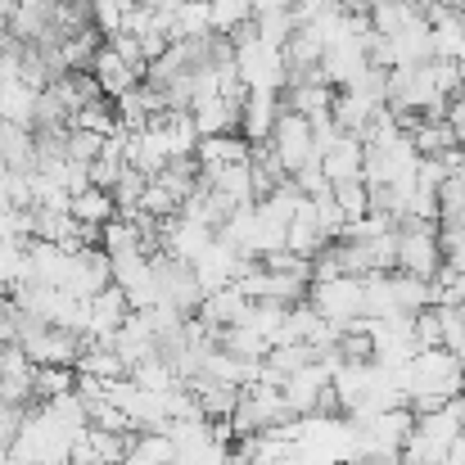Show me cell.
<instances>
[{"mask_svg": "<svg viewBox=\"0 0 465 465\" xmlns=\"http://www.w3.org/2000/svg\"><path fill=\"white\" fill-rule=\"evenodd\" d=\"M308 303L316 308V316H325L330 325L348 330L357 321H366V285L357 276H339V281H321L312 285Z\"/></svg>", "mask_w": 465, "mask_h": 465, "instance_id": "6da1fadb", "label": "cell"}, {"mask_svg": "<svg viewBox=\"0 0 465 465\" xmlns=\"http://www.w3.org/2000/svg\"><path fill=\"white\" fill-rule=\"evenodd\" d=\"M272 154L281 158V167L290 172V176H299L308 163H321V154H316V136H312V118H303V114H281V123H276V132H272Z\"/></svg>", "mask_w": 465, "mask_h": 465, "instance_id": "7a4b0ae2", "label": "cell"}, {"mask_svg": "<svg viewBox=\"0 0 465 465\" xmlns=\"http://www.w3.org/2000/svg\"><path fill=\"white\" fill-rule=\"evenodd\" d=\"M109 285H114V258H109L104 249H82V253H73L68 276H64V294L91 303V299H100Z\"/></svg>", "mask_w": 465, "mask_h": 465, "instance_id": "3957f363", "label": "cell"}, {"mask_svg": "<svg viewBox=\"0 0 465 465\" xmlns=\"http://www.w3.org/2000/svg\"><path fill=\"white\" fill-rule=\"evenodd\" d=\"M285 104H281V91H249L244 100V118H240V136L249 145H267L276 123H281Z\"/></svg>", "mask_w": 465, "mask_h": 465, "instance_id": "277c9868", "label": "cell"}, {"mask_svg": "<svg viewBox=\"0 0 465 465\" xmlns=\"http://www.w3.org/2000/svg\"><path fill=\"white\" fill-rule=\"evenodd\" d=\"M334 100H339V91L334 86H325V82H303V86H285L281 91V104L290 109V114H303V118H334Z\"/></svg>", "mask_w": 465, "mask_h": 465, "instance_id": "5b68a950", "label": "cell"}, {"mask_svg": "<svg viewBox=\"0 0 465 465\" xmlns=\"http://www.w3.org/2000/svg\"><path fill=\"white\" fill-rule=\"evenodd\" d=\"M91 73H95V82H100V91H104V100H123L127 91H136L141 86V73L132 68V64H123L109 45L95 54V64H91Z\"/></svg>", "mask_w": 465, "mask_h": 465, "instance_id": "8992f818", "label": "cell"}, {"mask_svg": "<svg viewBox=\"0 0 465 465\" xmlns=\"http://www.w3.org/2000/svg\"><path fill=\"white\" fill-rule=\"evenodd\" d=\"M244 316H249V299H244L235 285H226V290L208 294V299H203V308H199V321H203L208 330H231V325H244Z\"/></svg>", "mask_w": 465, "mask_h": 465, "instance_id": "52a82bcc", "label": "cell"}, {"mask_svg": "<svg viewBox=\"0 0 465 465\" xmlns=\"http://www.w3.org/2000/svg\"><path fill=\"white\" fill-rule=\"evenodd\" d=\"M36 95L41 91H32L23 77L0 82V123H14V127H27L32 132V123H36Z\"/></svg>", "mask_w": 465, "mask_h": 465, "instance_id": "ba28073f", "label": "cell"}, {"mask_svg": "<svg viewBox=\"0 0 465 465\" xmlns=\"http://www.w3.org/2000/svg\"><path fill=\"white\" fill-rule=\"evenodd\" d=\"M361 163H366V145L357 136H343L330 154L321 158V172L330 185H343V181H361Z\"/></svg>", "mask_w": 465, "mask_h": 465, "instance_id": "9c48e42d", "label": "cell"}, {"mask_svg": "<svg viewBox=\"0 0 465 465\" xmlns=\"http://www.w3.org/2000/svg\"><path fill=\"white\" fill-rule=\"evenodd\" d=\"M199 167H240L253 158V145L244 136H208L199 141Z\"/></svg>", "mask_w": 465, "mask_h": 465, "instance_id": "30bf717a", "label": "cell"}, {"mask_svg": "<svg viewBox=\"0 0 465 465\" xmlns=\"http://www.w3.org/2000/svg\"><path fill=\"white\" fill-rule=\"evenodd\" d=\"M73 217L82 222V226H109L114 217H118V199L109 194V190H82V194H73Z\"/></svg>", "mask_w": 465, "mask_h": 465, "instance_id": "8fae6325", "label": "cell"}, {"mask_svg": "<svg viewBox=\"0 0 465 465\" xmlns=\"http://www.w3.org/2000/svg\"><path fill=\"white\" fill-rule=\"evenodd\" d=\"M434 27V59H452V64H465V18L461 9L443 14Z\"/></svg>", "mask_w": 465, "mask_h": 465, "instance_id": "7c38bea8", "label": "cell"}, {"mask_svg": "<svg viewBox=\"0 0 465 465\" xmlns=\"http://www.w3.org/2000/svg\"><path fill=\"white\" fill-rule=\"evenodd\" d=\"M73 127L77 132H95V136H118L123 132V118H118V104L114 100H95V104H82L73 114Z\"/></svg>", "mask_w": 465, "mask_h": 465, "instance_id": "4fadbf2b", "label": "cell"}, {"mask_svg": "<svg viewBox=\"0 0 465 465\" xmlns=\"http://www.w3.org/2000/svg\"><path fill=\"white\" fill-rule=\"evenodd\" d=\"M86 452L95 457L100 465H123L127 461V452H132V443H136V434H109V430H86Z\"/></svg>", "mask_w": 465, "mask_h": 465, "instance_id": "5bb4252c", "label": "cell"}, {"mask_svg": "<svg viewBox=\"0 0 465 465\" xmlns=\"http://www.w3.org/2000/svg\"><path fill=\"white\" fill-rule=\"evenodd\" d=\"M32 393H36V402L68 398V393H77V371H73V366H36Z\"/></svg>", "mask_w": 465, "mask_h": 465, "instance_id": "9a60e30c", "label": "cell"}, {"mask_svg": "<svg viewBox=\"0 0 465 465\" xmlns=\"http://www.w3.org/2000/svg\"><path fill=\"white\" fill-rule=\"evenodd\" d=\"M411 145H416V154L420 158H443L448 150H457V132H452L448 118H439V123H420V127L411 132Z\"/></svg>", "mask_w": 465, "mask_h": 465, "instance_id": "2e32d148", "label": "cell"}, {"mask_svg": "<svg viewBox=\"0 0 465 465\" xmlns=\"http://www.w3.org/2000/svg\"><path fill=\"white\" fill-rule=\"evenodd\" d=\"M123 465H176V443L167 434H136Z\"/></svg>", "mask_w": 465, "mask_h": 465, "instance_id": "e0dca14e", "label": "cell"}, {"mask_svg": "<svg viewBox=\"0 0 465 465\" xmlns=\"http://www.w3.org/2000/svg\"><path fill=\"white\" fill-rule=\"evenodd\" d=\"M132 380H136L145 393H172V389H181V375H176V366H172V361H163V357L141 361V366L132 371Z\"/></svg>", "mask_w": 465, "mask_h": 465, "instance_id": "ac0fdd59", "label": "cell"}, {"mask_svg": "<svg viewBox=\"0 0 465 465\" xmlns=\"http://www.w3.org/2000/svg\"><path fill=\"white\" fill-rule=\"evenodd\" d=\"M208 14H213V32L231 36L235 27H244L253 18V5L249 0H208Z\"/></svg>", "mask_w": 465, "mask_h": 465, "instance_id": "d6986e66", "label": "cell"}, {"mask_svg": "<svg viewBox=\"0 0 465 465\" xmlns=\"http://www.w3.org/2000/svg\"><path fill=\"white\" fill-rule=\"evenodd\" d=\"M334 203L343 208L348 222L366 217V213H371V190H366V181H343V185H334Z\"/></svg>", "mask_w": 465, "mask_h": 465, "instance_id": "ffe728a7", "label": "cell"}, {"mask_svg": "<svg viewBox=\"0 0 465 465\" xmlns=\"http://www.w3.org/2000/svg\"><path fill=\"white\" fill-rule=\"evenodd\" d=\"M104 145H109V136H95V132H77V127L68 132V158H73V163H86V167H91L95 158L104 154Z\"/></svg>", "mask_w": 465, "mask_h": 465, "instance_id": "44dd1931", "label": "cell"}, {"mask_svg": "<svg viewBox=\"0 0 465 465\" xmlns=\"http://www.w3.org/2000/svg\"><path fill=\"white\" fill-rule=\"evenodd\" d=\"M439 253H443V262L465 267V226L461 222H439Z\"/></svg>", "mask_w": 465, "mask_h": 465, "instance_id": "7402d4cb", "label": "cell"}, {"mask_svg": "<svg viewBox=\"0 0 465 465\" xmlns=\"http://www.w3.org/2000/svg\"><path fill=\"white\" fill-rule=\"evenodd\" d=\"M439 325H443V348L448 352H465V308H439Z\"/></svg>", "mask_w": 465, "mask_h": 465, "instance_id": "603a6c76", "label": "cell"}, {"mask_svg": "<svg viewBox=\"0 0 465 465\" xmlns=\"http://www.w3.org/2000/svg\"><path fill=\"white\" fill-rule=\"evenodd\" d=\"M32 411V407H27ZM27 411H18V407H0V465L14 457V443H18V434H23V420H27Z\"/></svg>", "mask_w": 465, "mask_h": 465, "instance_id": "cb8c5ba5", "label": "cell"}, {"mask_svg": "<svg viewBox=\"0 0 465 465\" xmlns=\"http://www.w3.org/2000/svg\"><path fill=\"white\" fill-rule=\"evenodd\" d=\"M448 123H452V132H457V145L465 150V100H461V95L448 104Z\"/></svg>", "mask_w": 465, "mask_h": 465, "instance_id": "d4e9b609", "label": "cell"}, {"mask_svg": "<svg viewBox=\"0 0 465 465\" xmlns=\"http://www.w3.org/2000/svg\"><path fill=\"white\" fill-rule=\"evenodd\" d=\"M136 5H141V9H150V14H172L181 0H136Z\"/></svg>", "mask_w": 465, "mask_h": 465, "instance_id": "484cf974", "label": "cell"}, {"mask_svg": "<svg viewBox=\"0 0 465 465\" xmlns=\"http://www.w3.org/2000/svg\"><path fill=\"white\" fill-rule=\"evenodd\" d=\"M0 36H9V18L5 14H0Z\"/></svg>", "mask_w": 465, "mask_h": 465, "instance_id": "4316f807", "label": "cell"}, {"mask_svg": "<svg viewBox=\"0 0 465 465\" xmlns=\"http://www.w3.org/2000/svg\"><path fill=\"white\" fill-rule=\"evenodd\" d=\"M461 366H465V352H461Z\"/></svg>", "mask_w": 465, "mask_h": 465, "instance_id": "83f0119b", "label": "cell"}]
</instances>
